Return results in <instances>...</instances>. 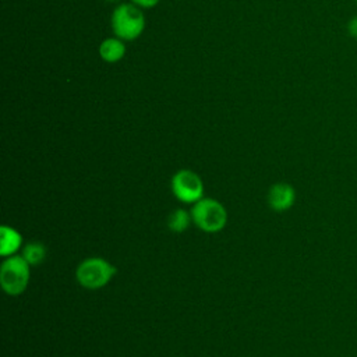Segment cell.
I'll use <instances>...</instances> for the list:
<instances>
[{
  "label": "cell",
  "instance_id": "cell-3",
  "mask_svg": "<svg viewBox=\"0 0 357 357\" xmlns=\"http://www.w3.org/2000/svg\"><path fill=\"white\" fill-rule=\"evenodd\" d=\"M192 223L205 233H219L226 227L227 211L218 199L204 197L191 206Z\"/></svg>",
  "mask_w": 357,
  "mask_h": 357
},
{
  "label": "cell",
  "instance_id": "cell-5",
  "mask_svg": "<svg viewBox=\"0 0 357 357\" xmlns=\"http://www.w3.org/2000/svg\"><path fill=\"white\" fill-rule=\"evenodd\" d=\"M172 192L183 204L194 205L204 198V181L190 169L177 170L172 177Z\"/></svg>",
  "mask_w": 357,
  "mask_h": 357
},
{
  "label": "cell",
  "instance_id": "cell-12",
  "mask_svg": "<svg viewBox=\"0 0 357 357\" xmlns=\"http://www.w3.org/2000/svg\"><path fill=\"white\" fill-rule=\"evenodd\" d=\"M130 1L142 10H148V8H153L155 6H158V3L160 0H130Z\"/></svg>",
  "mask_w": 357,
  "mask_h": 357
},
{
  "label": "cell",
  "instance_id": "cell-4",
  "mask_svg": "<svg viewBox=\"0 0 357 357\" xmlns=\"http://www.w3.org/2000/svg\"><path fill=\"white\" fill-rule=\"evenodd\" d=\"M31 265L22 255H11L4 258L0 265V284L8 296H20L29 283Z\"/></svg>",
  "mask_w": 357,
  "mask_h": 357
},
{
  "label": "cell",
  "instance_id": "cell-2",
  "mask_svg": "<svg viewBox=\"0 0 357 357\" xmlns=\"http://www.w3.org/2000/svg\"><path fill=\"white\" fill-rule=\"evenodd\" d=\"M116 275V266L100 257L82 259L75 269V279L79 286L88 290L105 287Z\"/></svg>",
  "mask_w": 357,
  "mask_h": 357
},
{
  "label": "cell",
  "instance_id": "cell-1",
  "mask_svg": "<svg viewBox=\"0 0 357 357\" xmlns=\"http://www.w3.org/2000/svg\"><path fill=\"white\" fill-rule=\"evenodd\" d=\"M146 20L142 8L137 7L131 1L119 3L110 17V26L114 36L124 42L138 39L145 31Z\"/></svg>",
  "mask_w": 357,
  "mask_h": 357
},
{
  "label": "cell",
  "instance_id": "cell-7",
  "mask_svg": "<svg viewBox=\"0 0 357 357\" xmlns=\"http://www.w3.org/2000/svg\"><path fill=\"white\" fill-rule=\"evenodd\" d=\"M126 52H127L126 42L117 36L105 38L98 47L99 57L109 64H114L123 60L126 56Z\"/></svg>",
  "mask_w": 357,
  "mask_h": 357
},
{
  "label": "cell",
  "instance_id": "cell-14",
  "mask_svg": "<svg viewBox=\"0 0 357 357\" xmlns=\"http://www.w3.org/2000/svg\"><path fill=\"white\" fill-rule=\"evenodd\" d=\"M356 6H357V0H356Z\"/></svg>",
  "mask_w": 357,
  "mask_h": 357
},
{
  "label": "cell",
  "instance_id": "cell-13",
  "mask_svg": "<svg viewBox=\"0 0 357 357\" xmlns=\"http://www.w3.org/2000/svg\"><path fill=\"white\" fill-rule=\"evenodd\" d=\"M106 1H107V3H117V4L121 3V0H106Z\"/></svg>",
  "mask_w": 357,
  "mask_h": 357
},
{
  "label": "cell",
  "instance_id": "cell-11",
  "mask_svg": "<svg viewBox=\"0 0 357 357\" xmlns=\"http://www.w3.org/2000/svg\"><path fill=\"white\" fill-rule=\"evenodd\" d=\"M346 31H347V33H349L350 38L357 39V15L351 17V18L347 21V24H346Z\"/></svg>",
  "mask_w": 357,
  "mask_h": 357
},
{
  "label": "cell",
  "instance_id": "cell-10",
  "mask_svg": "<svg viewBox=\"0 0 357 357\" xmlns=\"http://www.w3.org/2000/svg\"><path fill=\"white\" fill-rule=\"evenodd\" d=\"M21 255L31 266H36L46 258V247L40 241H29L22 247Z\"/></svg>",
  "mask_w": 357,
  "mask_h": 357
},
{
  "label": "cell",
  "instance_id": "cell-9",
  "mask_svg": "<svg viewBox=\"0 0 357 357\" xmlns=\"http://www.w3.org/2000/svg\"><path fill=\"white\" fill-rule=\"evenodd\" d=\"M191 222H192L191 212H188L184 208H177V209H174L169 215V218H167V227L173 233H183V231H185L188 229Z\"/></svg>",
  "mask_w": 357,
  "mask_h": 357
},
{
  "label": "cell",
  "instance_id": "cell-8",
  "mask_svg": "<svg viewBox=\"0 0 357 357\" xmlns=\"http://www.w3.org/2000/svg\"><path fill=\"white\" fill-rule=\"evenodd\" d=\"M22 247V236L11 226L3 225L0 227V255L7 258L15 255Z\"/></svg>",
  "mask_w": 357,
  "mask_h": 357
},
{
  "label": "cell",
  "instance_id": "cell-6",
  "mask_svg": "<svg viewBox=\"0 0 357 357\" xmlns=\"http://www.w3.org/2000/svg\"><path fill=\"white\" fill-rule=\"evenodd\" d=\"M296 202V190L289 183H275L268 191V204L276 212L289 211Z\"/></svg>",
  "mask_w": 357,
  "mask_h": 357
}]
</instances>
